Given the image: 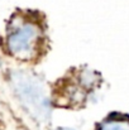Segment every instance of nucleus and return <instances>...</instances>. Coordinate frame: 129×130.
<instances>
[{"mask_svg":"<svg viewBox=\"0 0 129 130\" xmlns=\"http://www.w3.org/2000/svg\"><path fill=\"white\" fill-rule=\"evenodd\" d=\"M10 86L23 109L37 123L49 120L51 99L38 76L27 71H14L10 75Z\"/></svg>","mask_w":129,"mask_h":130,"instance_id":"obj_1","label":"nucleus"},{"mask_svg":"<svg viewBox=\"0 0 129 130\" xmlns=\"http://www.w3.org/2000/svg\"><path fill=\"white\" fill-rule=\"evenodd\" d=\"M56 130H74V129H70V128H58Z\"/></svg>","mask_w":129,"mask_h":130,"instance_id":"obj_4","label":"nucleus"},{"mask_svg":"<svg viewBox=\"0 0 129 130\" xmlns=\"http://www.w3.org/2000/svg\"><path fill=\"white\" fill-rule=\"evenodd\" d=\"M6 48L19 59H32L37 56L42 42L41 25L24 15H15L6 29Z\"/></svg>","mask_w":129,"mask_h":130,"instance_id":"obj_2","label":"nucleus"},{"mask_svg":"<svg viewBox=\"0 0 129 130\" xmlns=\"http://www.w3.org/2000/svg\"><path fill=\"white\" fill-rule=\"evenodd\" d=\"M96 130H129V118L124 115H113L104 120Z\"/></svg>","mask_w":129,"mask_h":130,"instance_id":"obj_3","label":"nucleus"}]
</instances>
